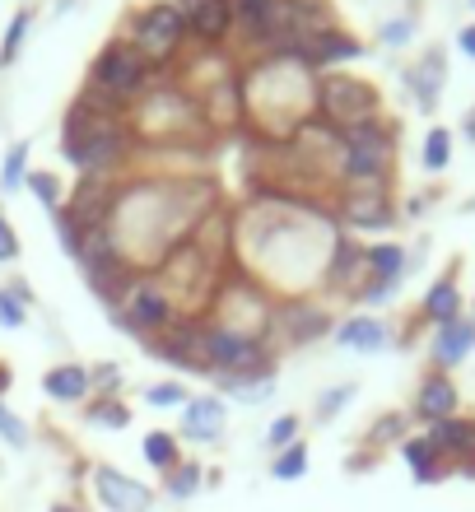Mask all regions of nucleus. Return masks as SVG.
Instances as JSON below:
<instances>
[{
	"instance_id": "nucleus-27",
	"label": "nucleus",
	"mask_w": 475,
	"mask_h": 512,
	"mask_svg": "<svg viewBox=\"0 0 475 512\" xmlns=\"http://www.w3.org/2000/svg\"><path fill=\"white\" fill-rule=\"evenodd\" d=\"M0 433H5V443H10V447H24L28 443V429L10 415V410H5V405H0Z\"/></svg>"
},
{
	"instance_id": "nucleus-33",
	"label": "nucleus",
	"mask_w": 475,
	"mask_h": 512,
	"mask_svg": "<svg viewBox=\"0 0 475 512\" xmlns=\"http://www.w3.org/2000/svg\"><path fill=\"white\" fill-rule=\"evenodd\" d=\"M33 191H38L47 205H56V196H61V187H56V177L52 173H33Z\"/></svg>"
},
{
	"instance_id": "nucleus-17",
	"label": "nucleus",
	"mask_w": 475,
	"mask_h": 512,
	"mask_svg": "<svg viewBox=\"0 0 475 512\" xmlns=\"http://www.w3.org/2000/svg\"><path fill=\"white\" fill-rule=\"evenodd\" d=\"M42 387H47V396H56V401H80L84 391H89V373H84V368H52Z\"/></svg>"
},
{
	"instance_id": "nucleus-14",
	"label": "nucleus",
	"mask_w": 475,
	"mask_h": 512,
	"mask_svg": "<svg viewBox=\"0 0 475 512\" xmlns=\"http://www.w3.org/2000/svg\"><path fill=\"white\" fill-rule=\"evenodd\" d=\"M336 340L345 345V350H382L387 345V326L373 322V317H354V322H345L336 331Z\"/></svg>"
},
{
	"instance_id": "nucleus-36",
	"label": "nucleus",
	"mask_w": 475,
	"mask_h": 512,
	"mask_svg": "<svg viewBox=\"0 0 475 512\" xmlns=\"http://www.w3.org/2000/svg\"><path fill=\"white\" fill-rule=\"evenodd\" d=\"M19 252V243H14V233H10V224L0 219V261H10V256Z\"/></svg>"
},
{
	"instance_id": "nucleus-42",
	"label": "nucleus",
	"mask_w": 475,
	"mask_h": 512,
	"mask_svg": "<svg viewBox=\"0 0 475 512\" xmlns=\"http://www.w3.org/2000/svg\"><path fill=\"white\" fill-rule=\"evenodd\" d=\"M52 512H75V508H66V503H56V508Z\"/></svg>"
},
{
	"instance_id": "nucleus-30",
	"label": "nucleus",
	"mask_w": 475,
	"mask_h": 512,
	"mask_svg": "<svg viewBox=\"0 0 475 512\" xmlns=\"http://www.w3.org/2000/svg\"><path fill=\"white\" fill-rule=\"evenodd\" d=\"M0 322H5V326H24V308H19V298H14V294H0Z\"/></svg>"
},
{
	"instance_id": "nucleus-10",
	"label": "nucleus",
	"mask_w": 475,
	"mask_h": 512,
	"mask_svg": "<svg viewBox=\"0 0 475 512\" xmlns=\"http://www.w3.org/2000/svg\"><path fill=\"white\" fill-rule=\"evenodd\" d=\"M219 424H224V405L210 401V396L187 401V410H182V429H187V438H196V443H210L219 433Z\"/></svg>"
},
{
	"instance_id": "nucleus-38",
	"label": "nucleus",
	"mask_w": 475,
	"mask_h": 512,
	"mask_svg": "<svg viewBox=\"0 0 475 512\" xmlns=\"http://www.w3.org/2000/svg\"><path fill=\"white\" fill-rule=\"evenodd\" d=\"M89 382H98L103 391H117V368H98V373H94Z\"/></svg>"
},
{
	"instance_id": "nucleus-26",
	"label": "nucleus",
	"mask_w": 475,
	"mask_h": 512,
	"mask_svg": "<svg viewBox=\"0 0 475 512\" xmlns=\"http://www.w3.org/2000/svg\"><path fill=\"white\" fill-rule=\"evenodd\" d=\"M196 480H201V471H196V466H187V471H173V475H168V494H173V499H187L191 489H196Z\"/></svg>"
},
{
	"instance_id": "nucleus-31",
	"label": "nucleus",
	"mask_w": 475,
	"mask_h": 512,
	"mask_svg": "<svg viewBox=\"0 0 475 512\" xmlns=\"http://www.w3.org/2000/svg\"><path fill=\"white\" fill-rule=\"evenodd\" d=\"M24 28H28V14H19L10 24V33H5V52H0V61H10L14 52H19V38H24Z\"/></svg>"
},
{
	"instance_id": "nucleus-5",
	"label": "nucleus",
	"mask_w": 475,
	"mask_h": 512,
	"mask_svg": "<svg viewBox=\"0 0 475 512\" xmlns=\"http://www.w3.org/2000/svg\"><path fill=\"white\" fill-rule=\"evenodd\" d=\"M94 485H98V499L108 503L112 512H145V508H150V489L136 485L131 475L112 471V466L94 471Z\"/></svg>"
},
{
	"instance_id": "nucleus-25",
	"label": "nucleus",
	"mask_w": 475,
	"mask_h": 512,
	"mask_svg": "<svg viewBox=\"0 0 475 512\" xmlns=\"http://www.w3.org/2000/svg\"><path fill=\"white\" fill-rule=\"evenodd\" d=\"M410 80H415V89H420V103H424V108H434L438 80H443V61H438V56H429V61H424V70H420V75H410Z\"/></svg>"
},
{
	"instance_id": "nucleus-28",
	"label": "nucleus",
	"mask_w": 475,
	"mask_h": 512,
	"mask_svg": "<svg viewBox=\"0 0 475 512\" xmlns=\"http://www.w3.org/2000/svg\"><path fill=\"white\" fill-rule=\"evenodd\" d=\"M294 433H299V419L285 415V419H275V424H271V438H266V443H271V447H289V443H294Z\"/></svg>"
},
{
	"instance_id": "nucleus-12",
	"label": "nucleus",
	"mask_w": 475,
	"mask_h": 512,
	"mask_svg": "<svg viewBox=\"0 0 475 512\" xmlns=\"http://www.w3.org/2000/svg\"><path fill=\"white\" fill-rule=\"evenodd\" d=\"M415 410H420V419H429V424H438V419H452V410H457V387H452L448 378H429L420 387V401H415Z\"/></svg>"
},
{
	"instance_id": "nucleus-32",
	"label": "nucleus",
	"mask_w": 475,
	"mask_h": 512,
	"mask_svg": "<svg viewBox=\"0 0 475 512\" xmlns=\"http://www.w3.org/2000/svg\"><path fill=\"white\" fill-rule=\"evenodd\" d=\"M145 396H150V405H182L187 401V391L182 387H150Z\"/></svg>"
},
{
	"instance_id": "nucleus-37",
	"label": "nucleus",
	"mask_w": 475,
	"mask_h": 512,
	"mask_svg": "<svg viewBox=\"0 0 475 512\" xmlns=\"http://www.w3.org/2000/svg\"><path fill=\"white\" fill-rule=\"evenodd\" d=\"M224 5H229L233 14H243V19H247V14H257L261 5H271V0H224Z\"/></svg>"
},
{
	"instance_id": "nucleus-3",
	"label": "nucleus",
	"mask_w": 475,
	"mask_h": 512,
	"mask_svg": "<svg viewBox=\"0 0 475 512\" xmlns=\"http://www.w3.org/2000/svg\"><path fill=\"white\" fill-rule=\"evenodd\" d=\"M322 108H326V117L340 122V131H345V126L373 122L378 98H373V89H364V84H354V80H331V84H322Z\"/></svg>"
},
{
	"instance_id": "nucleus-18",
	"label": "nucleus",
	"mask_w": 475,
	"mask_h": 512,
	"mask_svg": "<svg viewBox=\"0 0 475 512\" xmlns=\"http://www.w3.org/2000/svg\"><path fill=\"white\" fill-rule=\"evenodd\" d=\"M424 312H429L438 326L457 322V284H452V280H438L434 289H429V298H424Z\"/></svg>"
},
{
	"instance_id": "nucleus-13",
	"label": "nucleus",
	"mask_w": 475,
	"mask_h": 512,
	"mask_svg": "<svg viewBox=\"0 0 475 512\" xmlns=\"http://www.w3.org/2000/svg\"><path fill=\"white\" fill-rule=\"evenodd\" d=\"M471 345H475V326L471 322H448L443 331H438V340H434V354H438V364H462L466 354H471Z\"/></svg>"
},
{
	"instance_id": "nucleus-15",
	"label": "nucleus",
	"mask_w": 475,
	"mask_h": 512,
	"mask_svg": "<svg viewBox=\"0 0 475 512\" xmlns=\"http://www.w3.org/2000/svg\"><path fill=\"white\" fill-rule=\"evenodd\" d=\"M340 145L345 149H373V154H387V159H392V131L378 126V122L345 126V131H340Z\"/></svg>"
},
{
	"instance_id": "nucleus-41",
	"label": "nucleus",
	"mask_w": 475,
	"mask_h": 512,
	"mask_svg": "<svg viewBox=\"0 0 475 512\" xmlns=\"http://www.w3.org/2000/svg\"><path fill=\"white\" fill-rule=\"evenodd\" d=\"M5 387H10V373H5V368H0V391H5Z\"/></svg>"
},
{
	"instance_id": "nucleus-6",
	"label": "nucleus",
	"mask_w": 475,
	"mask_h": 512,
	"mask_svg": "<svg viewBox=\"0 0 475 512\" xmlns=\"http://www.w3.org/2000/svg\"><path fill=\"white\" fill-rule=\"evenodd\" d=\"M177 10H182L187 33H196L201 42H219L224 33H229V24H233V10L224 5V0H182Z\"/></svg>"
},
{
	"instance_id": "nucleus-40",
	"label": "nucleus",
	"mask_w": 475,
	"mask_h": 512,
	"mask_svg": "<svg viewBox=\"0 0 475 512\" xmlns=\"http://www.w3.org/2000/svg\"><path fill=\"white\" fill-rule=\"evenodd\" d=\"M466 135H471V140H475V112H471V117H466Z\"/></svg>"
},
{
	"instance_id": "nucleus-22",
	"label": "nucleus",
	"mask_w": 475,
	"mask_h": 512,
	"mask_svg": "<svg viewBox=\"0 0 475 512\" xmlns=\"http://www.w3.org/2000/svg\"><path fill=\"white\" fill-rule=\"evenodd\" d=\"M326 331V317L317 308H294L289 312V336L294 340H317Z\"/></svg>"
},
{
	"instance_id": "nucleus-7",
	"label": "nucleus",
	"mask_w": 475,
	"mask_h": 512,
	"mask_svg": "<svg viewBox=\"0 0 475 512\" xmlns=\"http://www.w3.org/2000/svg\"><path fill=\"white\" fill-rule=\"evenodd\" d=\"M168 298H163L159 284L140 280L136 289H131V298H126V322L140 326V331H163L168 326Z\"/></svg>"
},
{
	"instance_id": "nucleus-2",
	"label": "nucleus",
	"mask_w": 475,
	"mask_h": 512,
	"mask_svg": "<svg viewBox=\"0 0 475 512\" xmlns=\"http://www.w3.org/2000/svg\"><path fill=\"white\" fill-rule=\"evenodd\" d=\"M205 364L224 368L229 378H252L261 364V345L233 326H219V331H205Z\"/></svg>"
},
{
	"instance_id": "nucleus-34",
	"label": "nucleus",
	"mask_w": 475,
	"mask_h": 512,
	"mask_svg": "<svg viewBox=\"0 0 475 512\" xmlns=\"http://www.w3.org/2000/svg\"><path fill=\"white\" fill-rule=\"evenodd\" d=\"M350 396H354V387L326 391V396H322V419H326V415H336V410H340V405H345V401H350Z\"/></svg>"
},
{
	"instance_id": "nucleus-29",
	"label": "nucleus",
	"mask_w": 475,
	"mask_h": 512,
	"mask_svg": "<svg viewBox=\"0 0 475 512\" xmlns=\"http://www.w3.org/2000/svg\"><path fill=\"white\" fill-rule=\"evenodd\" d=\"M24 154H28L24 145H14V149H10V163H5V177H0L5 187H19V177H24Z\"/></svg>"
},
{
	"instance_id": "nucleus-20",
	"label": "nucleus",
	"mask_w": 475,
	"mask_h": 512,
	"mask_svg": "<svg viewBox=\"0 0 475 512\" xmlns=\"http://www.w3.org/2000/svg\"><path fill=\"white\" fill-rule=\"evenodd\" d=\"M364 266V252H359V247L350 243V238H340L336 243V252H331V280L336 284H345L354 275V270Z\"/></svg>"
},
{
	"instance_id": "nucleus-16",
	"label": "nucleus",
	"mask_w": 475,
	"mask_h": 512,
	"mask_svg": "<svg viewBox=\"0 0 475 512\" xmlns=\"http://www.w3.org/2000/svg\"><path fill=\"white\" fill-rule=\"evenodd\" d=\"M345 219H350V224H364V229H387V224H392V210H387L382 196H354V201L345 205Z\"/></svg>"
},
{
	"instance_id": "nucleus-21",
	"label": "nucleus",
	"mask_w": 475,
	"mask_h": 512,
	"mask_svg": "<svg viewBox=\"0 0 475 512\" xmlns=\"http://www.w3.org/2000/svg\"><path fill=\"white\" fill-rule=\"evenodd\" d=\"M145 461H150V466H159V471H173V466H177L173 433H150V438H145Z\"/></svg>"
},
{
	"instance_id": "nucleus-19",
	"label": "nucleus",
	"mask_w": 475,
	"mask_h": 512,
	"mask_svg": "<svg viewBox=\"0 0 475 512\" xmlns=\"http://www.w3.org/2000/svg\"><path fill=\"white\" fill-rule=\"evenodd\" d=\"M401 452H406V461L415 466V475H420V480H438V466H434V461H438V447L429 443V438H410Z\"/></svg>"
},
{
	"instance_id": "nucleus-9",
	"label": "nucleus",
	"mask_w": 475,
	"mask_h": 512,
	"mask_svg": "<svg viewBox=\"0 0 475 512\" xmlns=\"http://www.w3.org/2000/svg\"><path fill=\"white\" fill-rule=\"evenodd\" d=\"M354 56H359V42L345 33H331V28H322L303 47V61H313V66H336V61H354Z\"/></svg>"
},
{
	"instance_id": "nucleus-1",
	"label": "nucleus",
	"mask_w": 475,
	"mask_h": 512,
	"mask_svg": "<svg viewBox=\"0 0 475 512\" xmlns=\"http://www.w3.org/2000/svg\"><path fill=\"white\" fill-rule=\"evenodd\" d=\"M145 80H150V56L140 52V47L117 42V47H108V52L94 61V84L103 89V94H112V98L140 94Z\"/></svg>"
},
{
	"instance_id": "nucleus-8",
	"label": "nucleus",
	"mask_w": 475,
	"mask_h": 512,
	"mask_svg": "<svg viewBox=\"0 0 475 512\" xmlns=\"http://www.w3.org/2000/svg\"><path fill=\"white\" fill-rule=\"evenodd\" d=\"M364 261L373 266V275H378V284H368V298H387L392 294V284L396 275H401V266H406V252L392 243H382V247H368Z\"/></svg>"
},
{
	"instance_id": "nucleus-11",
	"label": "nucleus",
	"mask_w": 475,
	"mask_h": 512,
	"mask_svg": "<svg viewBox=\"0 0 475 512\" xmlns=\"http://www.w3.org/2000/svg\"><path fill=\"white\" fill-rule=\"evenodd\" d=\"M429 443L438 452H452V457H471L475 452V424L471 419H438L429 429Z\"/></svg>"
},
{
	"instance_id": "nucleus-4",
	"label": "nucleus",
	"mask_w": 475,
	"mask_h": 512,
	"mask_svg": "<svg viewBox=\"0 0 475 512\" xmlns=\"http://www.w3.org/2000/svg\"><path fill=\"white\" fill-rule=\"evenodd\" d=\"M182 33H187V24H182V10H177V5H154L150 14H140V24H136L140 52L150 56V61L173 56V47H177Z\"/></svg>"
},
{
	"instance_id": "nucleus-35",
	"label": "nucleus",
	"mask_w": 475,
	"mask_h": 512,
	"mask_svg": "<svg viewBox=\"0 0 475 512\" xmlns=\"http://www.w3.org/2000/svg\"><path fill=\"white\" fill-rule=\"evenodd\" d=\"M94 419H98V424H112V429H122V424H126V410H122V405H98Z\"/></svg>"
},
{
	"instance_id": "nucleus-39",
	"label": "nucleus",
	"mask_w": 475,
	"mask_h": 512,
	"mask_svg": "<svg viewBox=\"0 0 475 512\" xmlns=\"http://www.w3.org/2000/svg\"><path fill=\"white\" fill-rule=\"evenodd\" d=\"M462 52H466V56H475V24H471V28H462Z\"/></svg>"
},
{
	"instance_id": "nucleus-24",
	"label": "nucleus",
	"mask_w": 475,
	"mask_h": 512,
	"mask_svg": "<svg viewBox=\"0 0 475 512\" xmlns=\"http://www.w3.org/2000/svg\"><path fill=\"white\" fill-rule=\"evenodd\" d=\"M448 159H452V140H448V131H443V126H434V131H429V140H424V168L443 173V168H448Z\"/></svg>"
},
{
	"instance_id": "nucleus-23",
	"label": "nucleus",
	"mask_w": 475,
	"mask_h": 512,
	"mask_svg": "<svg viewBox=\"0 0 475 512\" xmlns=\"http://www.w3.org/2000/svg\"><path fill=\"white\" fill-rule=\"evenodd\" d=\"M275 480H299L303 471H308V447L303 443H289L285 452H280V457H275Z\"/></svg>"
}]
</instances>
